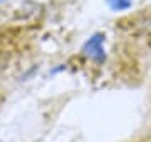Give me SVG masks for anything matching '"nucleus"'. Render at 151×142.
I'll list each match as a JSON object with an SVG mask.
<instances>
[{"instance_id": "f257e3e1", "label": "nucleus", "mask_w": 151, "mask_h": 142, "mask_svg": "<svg viewBox=\"0 0 151 142\" xmlns=\"http://www.w3.org/2000/svg\"><path fill=\"white\" fill-rule=\"evenodd\" d=\"M103 35H94L86 42L84 45V54L89 55L91 59L97 60V62H103L104 60V47H103Z\"/></svg>"}, {"instance_id": "f03ea898", "label": "nucleus", "mask_w": 151, "mask_h": 142, "mask_svg": "<svg viewBox=\"0 0 151 142\" xmlns=\"http://www.w3.org/2000/svg\"><path fill=\"white\" fill-rule=\"evenodd\" d=\"M108 4L113 10H126L131 7V0H108Z\"/></svg>"}, {"instance_id": "7ed1b4c3", "label": "nucleus", "mask_w": 151, "mask_h": 142, "mask_svg": "<svg viewBox=\"0 0 151 142\" xmlns=\"http://www.w3.org/2000/svg\"><path fill=\"white\" fill-rule=\"evenodd\" d=\"M0 2H4V0H0Z\"/></svg>"}]
</instances>
